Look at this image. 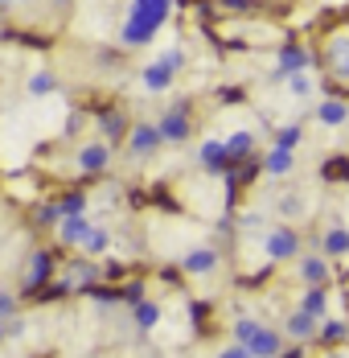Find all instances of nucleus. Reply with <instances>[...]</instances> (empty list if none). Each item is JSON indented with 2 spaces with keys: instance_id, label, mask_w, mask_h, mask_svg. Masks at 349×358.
Wrapping results in <instances>:
<instances>
[{
  "instance_id": "2f4dec72",
  "label": "nucleus",
  "mask_w": 349,
  "mask_h": 358,
  "mask_svg": "<svg viewBox=\"0 0 349 358\" xmlns=\"http://www.w3.org/2000/svg\"><path fill=\"white\" fill-rule=\"evenodd\" d=\"M13 313H17V296H13V292H4V288H0V322H8V317H13Z\"/></svg>"
},
{
  "instance_id": "412c9836",
  "label": "nucleus",
  "mask_w": 349,
  "mask_h": 358,
  "mask_svg": "<svg viewBox=\"0 0 349 358\" xmlns=\"http://www.w3.org/2000/svg\"><path fill=\"white\" fill-rule=\"evenodd\" d=\"M132 322H136L140 329H152V325L161 322V305H156V301H144V296H140L136 305H132Z\"/></svg>"
},
{
  "instance_id": "6e6552de",
  "label": "nucleus",
  "mask_w": 349,
  "mask_h": 358,
  "mask_svg": "<svg viewBox=\"0 0 349 358\" xmlns=\"http://www.w3.org/2000/svg\"><path fill=\"white\" fill-rule=\"evenodd\" d=\"M107 165H111V144L107 141H91L78 148V169L82 173H91V178H99Z\"/></svg>"
},
{
  "instance_id": "20e7f679",
  "label": "nucleus",
  "mask_w": 349,
  "mask_h": 358,
  "mask_svg": "<svg viewBox=\"0 0 349 358\" xmlns=\"http://www.w3.org/2000/svg\"><path fill=\"white\" fill-rule=\"evenodd\" d=\"M161 141L165 144H185L189 141V103H173V108L161 115Z\"/></svg>"
},
{
  "instance_id": "0eeeda50",
  "label": "nucleus",
  "mask_w": 349,
  "mask_h": 358,
  "mask_svg": "<svg viewBox=\"0 0 349 358\" xmlns=\"http://www.w3.org/2000/svg\"><path fill=\"white\" fill-rule=\"evenodd\" d=\"M218 264H222L218 248H193L181 255V272L185 276H209V272H218Z\"/></svg>"
},
{
  "instance_id": "9b49d317",
  "label": "nucleus",
  "mask_w": 349,
  "mask_h": 358,
  "mask_svg": "<svg viewBox=\"0 0 349 358\" xmlns=\"http://www.w3.org/2000/svg\"><path fill=\"white\" fill-rule=\"evenodd\" d=\"M198 165H202L206 173H226V169H230L226 144L222 141H202V148H198Z\"/></svg>"
},
{
  "instance_id": "4be33fe9",
  "label": "nucleus",
  "mask_w": 349,
  "mask_h": 358,
  "mask_svg": "<svg viewBox=\"0 0 349 358\" xmlns=\"http://www.w3.org/2000/svg\"><path fill=\"white\" fill-rule=\"evenodd\" d=\"M124 128H128V120H124V111H103L99 115V132H103V141H119L124 136Z\"/></svg>"
},
{
  "instance_id": "7c9ffc66",
  "label": "nucleus",
  "mask_w": 349,
  "mask_h": 358,
  "mask_svg": "<svg viewBox=\"0 0 349 358\" xmlns=\"http://www.w3.org/2000/svg\"><path fill=\"white\" fill-rule=\"evenodd\" d=\"M325 178L329 181H349V161H325Z\"/></svg>"
},
{
  "instance_id": "5701e85b",
  "label": "nucleus",
  "mask_w": 349,
  "mask_h": 358,
  "mask_svg": "<svg viewBox=\"0 0 349 358\" xmlns=\"http://www.w3.org/2000/svg\"><path fill=\"white\" fill-rule=\"evenodd\" d=\"M300 309H304V313H313L316 322H320V317H325V309H329V296H325V288H320V285L309 288V292L300 296Z\"/></svg>"
},
{
  "instance_id": "f704fd0d",
  "label": "nucleus",
  "mask_w": 349,
  "mask_h": 358,
  "mask_svg": "<svg viewBox=\"0 0 349 358\" xmlns=\"http://www.w3.org/2000/svg\"><path fill=\"white\" fill-rule=\"evenodd\" d=\"M218 358H251V350H246V346H239V342H235V346H226V350H222V355Z\"/></svg>"
},
{
  "instance_id": "f03ea898",
  "label": "nucleus",
  "mask_w": 349,
  "mask_h": 358,
  "mask_svg": "<svg viewBox=\"0 0 349 358\" xmlns=\"http://www.w3.org/2000/svg\"><path fill=\"white\" fill-rule=\"evenodd\" d=\"M181 66H185V50H181V45L165 50V54H161V58H156L152 66H144V71H140V83H144V91H152V95L169 91Z\"/></svg>"
},
{
  "instance_id": "e433bc0d",
  "label": "nucleus",
  "mask_w": 349,
  "mask_h": 358,
  "mask_svg": "<svg viewBox=\"0 0 349 358\" xmlns=\"http://www.w3.org/2000/svg\"><path fill=\"white\" fill-rule=\"evenodd\" d=\"M276 358H300V346H296V350H279Z\"/></svg>"
},
{
  "instance_id": "a878e982",
  "label": "nucleus",
  "mask_w": 349,
  "mask_h": 358,
  "mask_svg": "<svg viewBox=\"0 0 349 358\" xmlns=\"http://www.w3.org/2000/svg\"><path fill=\"white\" fill-rule=\"evenodd\" d=\"M58 210H62V218H66V215H87V194H82V189L66 194V198L58 202Z\"/></svg>"
},
{
  "instance_id": "7ed1b4c3",
  "label": "nucleus",
  "mask_w": 349,
  "mask_h": 358,
  "mask_svg": "<svg viewBox=\"0 0 349 358\" xmlns=\"http://www.w3.org/2000/svg\"><path fill=\"white\" fill-rule=\"evenodd\" d=\"M263 251H267V259H296L300 255V235L292 231V227H272V231H263Z\"/></svg>"
},
{
  "instance_id": "39448f33",
  "label": "nucleus",
  "mask_w": 349,
  "mask_h": 358,
  "mask_svg": "<svg viewBox=\"0 0 349 358\" xmlns=\"http://www.w3.org/2000/svg\"><path fill=\"white\" fill-rule=\"evenodd\" d=\"M161 144L165 141H161V128H156V124H136V128L128 132V152H132L136 161H148Z\"/></svg>"
},
{
  "instance_id": "ddd939ff",
  "label": "nucleus",
  "mask_w": 349,
  "mask_h": 358,
  "mask_svg": "<svg viewBox=\"0 0 349 358\" xmlns=\"http://www.w3.org/2000/svg\"><path fill=\"white\" fill-rule=\"evenodd\" d=\"M99 276H103V268H99L95 259H82V264L66 268V280H62V288H87V285H95Z\"/></svg>"
},
{
  "instance_id": "cd10ccee",
  "label": "nucleus",
  "mask_w": 349,
  "mask_h": 358,
  "mask_svg": "<svg viewBox=\"0 0 349 358\" xmlns=\"http://www.w3.org/2000/svg\"><path fill=\"white\" fill-rule=\"evenodd\" d=\"M300 141H304V128H300V124H288V128H279V132H276L279 148H296Z\"/></svg>"
},
{
  "instance_id": "4468645a",
  "label": "nucleus",
  "mask_w": 349,
  "mask_h": 358,
  "mask_svg": "<svg viewBox=\"0 0 349 358\" xmlns=\"http://www.w3.org/2000/svg\"><path fill=\"white\" fill-rule=\"evenodd\" d=\"M283 338H296V342L316 338V317H313V313H304V309H296V313L283 322Z\"/></svg>"
},
{
  "instance_id": "aec40b11",
  "label": "nucleus",
  "mask_w": 349,
  "mask_h": 358,
  "mask_svg": "<svg viewBox=\"0 0 349 358\" xmlns=\"http://www.w3.org/2000/svg\"><path fill=\"white\" fill-rule=\"evenodd\" d=\"M78 248L87 251L91 259L95 255H103V251H111V231H103V227H87V235H82V243Z\"/></svg>"
},
{
  "instance_id": "a211bd4d",
  "label": "nucleus",
  "mask_w": 349,
  "mask_h": 358,
  "mask_svg": "<svg viewBox=\"0 0 349 358\" xmlns=\"http://www.w3.org/2000/svg\"><path fill=\"white\" fill-rule=\"evenodd\" d=\"M87 215H66L62 222H58V235H62V243H70V248H78L82 243V235H87Z\"/></svg>"
},
{
  "instance_id": "bb28decb",
  "label": "nucleus",
  "mask_w": 349,
  "mask_h": 358,
  "mask_svg": "<svg viewBox=\"0 0 349 358\" xmlns=\"http://www.w3.org/2000/svg\"><path fill=\"white\" fill-rule=\"evenodd\" d=\"M283 83H288V91H292L296 99H309V95H313V78H309L304 71H300V74H288Z\"/></svg>"
},
{
  "instance_id": "473e14b6",
  "label": "nucleus",
  "mask_w": 349,
  "mask_h": 358,
  "mask_svg": "<svg viewBox=\"0 0 349 358\" xmlns=\"http://www.w3.org/2000/svg\"><path fill=\"white\" fill-rule=\"evenodd\" d=\"M279 210H283V215H288V218H292V215H300V210H304V198H300V194H288Z\"/></svg>"
},
{
  "instance_id": "f8f14e48",
  "label": "nucleus",
  "mask_w": 349,
  "mask_h": 358,
  "mask_svg": "<svg viewBox=\"0 0 349 358\" xmlns=\"http://www.w3.org/2000/svg\"><path fill=\"white\" fill-rule=\"evenodd\" d=\"M296 259H300V280L304 285H325L333 276V268H329L325 255H296Z\"/></svg>"
},
{
  "instance_id": "c756f323",
  "label": "nucleus",
  "mask_w": 349,
  "mask_h": 358,
  "mask_svg": "<svg viewBox=\"0 0 349 358\" xmlns=\"http://www.w3.org/2000/svg\"><path fill=\"white\" fill-rule=\"evenodd\" d=\"M255 329H259V322H255V317H239V322H235V342H239V346H246Z\"/></svg>"
},
{
  "instance_id": "4c0bfd02",
  "label": "nucleus",
  "mask_w": 349,
  "mask_h": 358,
  "mask_svg": "<svg viewBox=\"0 0 349 358\" xmlns=\"http://www.w3.org/2000/svg\"><path fill=\"white\" fill-rule=\"evenodd\" d=\"M325 358H349V355H325Z\"/></svg>"
},
{
  "instance_id": "1a4fd4ad",
  "label": "nucleus",
  "mask_w": 349,
  "mask_h": 358,
  "mask_svg": "<svg viewBox=\"0 0 349 358\" xmlns=\"http://www.w3.org/2000/svg\"><path fill=\"white\" fill-rule=\"evenodd\" d=\"M246 350H251V358H276L279 350H283V334L272 329V325H259V329L251 334Z\"/></svg>"
},
{
  "instance_id": "c85d7f7f",
  "label": "nucleus",
  "mask_w": 349,
  "mask_h": 358,
  "mask_svg": "<svg viewBox=\"0 0 349 358\" xmlns=\"http://www.w3.org/2000/svg\"><path fill=\"white\" fill-rule=\"evenodd\" d=\"M62 222V210H58V202H45L41 210H37V227H58Z\"/></svg>"
},
{
  "instance_id": "2eb2a0df",
  "label": "nucleus",
  "mask_w": 349,
  "mask_h": 358,
  "mask_svg": "<svg viewBox=\"0 0 349 358\" xmlns=\"http://www.w3.org/2000/svg\"><path fill=\"white\" fill-rule=\"evenodd\" d=\"M320 255H325V259H341V255H349V231L346 227H329V231L320 235Z\"/></svg>"
},
{
  "instance_id": "ea45409f",
  "label": "nucleus",
  "mask_w": 349,
  "mask_h": 358,
  "mask_svg": "<svg viewBox=\"0 0 349 358\" xmlns=\"http://www.w3.org/2000/svg\"><path fill=\"white\" fill-rule=\"evenodd\" d=\"M0 4H13V0H0Z\"/></svg>"
},
{
  "instance_id": "58836bf2",
  "label": "nucleus",
  "mask_w": 349,
  "mask_h": 358,
  "mask_svg": "<svg viewBox=\"0 0 349 358\" xmlns=\"http://www.w3.org/2000/svg\"><path fill=\"white\" fill-rule=\"evenodd\" d=\"M0 342H4V322H0Z\"/></svg>"
},
{
  "instance_id": "b1692460",
  "label": "nucleus",
  "mask_w": 349,
  "mask_h": 358,
  "mask_svg": "<svg viewBox=\"0 0 349 358\" xmlns=\"http://www.w3.org/2000/svg\"><path fill=\"white\" fill-rule=\"evenodd\" d=\"M316 334H320V342H346L349 338V325L346 322H333V317H320V325H316Z\"/></svg>"
},
{
  "instance_id": "423d86ee",
  "label": "nucleus",
  "mask_w": 349,
  "mask_h": 358,
  "mask_svg": "<svg viewBox=\"0 0 349 358\" xmlns=\"http://www.w3.org/2000/svg\"><path fill=\"white\" fill-rule=\"evenodd\" d=\"M304 66H309V50L296 45V41H288V45L279 50V58H276V71L267 74V78H272V83H283L288 74H300Z\"/></svg>"
},
{
  "instance_id": "9d476101",
  "label": "nucleus",
  "mask_w": 349,
  "mask_h": 358,
  "mask_svg": "<svg viewBox=\"0 0 349 358\" xmlns=\"http://www.w3.org/2000/svg\"><path fill=\"white\" fill-rule=\"evenodd\" d=\"M50 276H54V255H50V251H34V255H29V264H25V288L37 292Z\"/></svg>"
},
{
  "instance_id": "393cba45",
  "label": "nucleus",
  "mask_w": 349,
  "mask_h": 358,
  "mask_svg": "<svg viewBox=\"0 0 349 358\" xmlns=\"http://www.w3.org/2000/svg\"><path fill=\"white\" fill-rule=\"evenodd\" d=\"M54 91H58V78L50 71H37L34 78H29V95H34V99H45V95H54Z\"/></svg>"
},
{
  "instance_id": "dca6fc26",
  "label": "nucleus",
  "mask_w": 349,
  "mask_h": 358,
  "mask_svg": "<svg viewBox=\"0 0 349 358\" xmlns=\"http://www.w3.org/2000/svg\"><path fill=\"white\" fill-rule=\"evenodd\" d=\"M222 144H226V157H230V165H239V161H246V157L255 152V132L239 128V132H230Z\"/></svg>"
},
{
  "instance_id": "6ab92c4d",
  "label": "nucleus",
  "mask_w": 349,
  "mask_h": 358,
  "mask_svg": "<svg viewBox=\"0 0 349 358\" xmlns=\"http://www.w3.org/2000/svg\"><path fill=\"white\" fill-rule=\"evenodd\" d=\"M263 173L267 178H283V173H292V148H272L267 157H263Z\"/></svg>"
},
{
  "instance_id": "f257e3e1",
  "label": "nucleus",
  "mask_w": 349,
  "mask_h": 358,
  "mask_svg": "<svg viewBox=\"0 0 349 358\" xmlns=\"http://www.w3.org/2000/svg\"><path fill=\"white\" fill-rule=\"evenodd\" d=\"M169 13H173V0H132L128 21L119 29V45H128V50L148 45L152 37L161 34V25L169 21Z\"/></svg>"
},
{
  "instance_id": "72a5a7b5",
  "label": "nucleus",
  "mask_w": 349,
  "mask_h": 358,
  "mask_svg": "<svg viewBox=\"0 0 349 358\" xmlns=\"http://www.w3.org/2000/svg\"><path fill=\"white\" fill-rule=\"evenodd\" d=\"M82 124H87V115H78V111H74V115L66 120V136H78V132H82Z\"/></svg>"
},
{
  "instance_id": "c9c22d12",
  "label": "nucleus",
  "mask_w": 349,
  "mask_h": 358,
  "mask_svg": "<svg viewBox=\"0 0 349 358\" xmlns=\"http://www.w3.org/2000/svg\"><path fill=\"white\" fill-rule=\"evenodd\" d=\"M140 296H144V288H140V285H132L128 292H124V301H128V305H136Z\"/></svg>"
},
{
  "instance_id": "f3484780",
  "label": "nucleus",
  "mask_w": 349,
  "mask_h": 358,
  "mask_svg": "<svg viewBox=\"0 0 349 358\" xmlns=\"http://www.w3.org/2000/svg\"><path fill=\"white\" fill-rule=\"evenodd\" d=\"M316 120H320L325 128H341L349 120V103L346 99H325V103L316 108Z\"/></svg>"
}]
</instances>
